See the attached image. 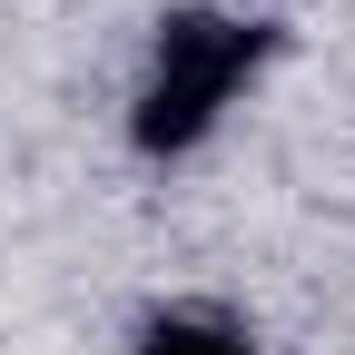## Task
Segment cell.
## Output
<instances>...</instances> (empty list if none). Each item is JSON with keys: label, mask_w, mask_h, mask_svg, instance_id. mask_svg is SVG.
I'll return each instance as SVG.
<instances>
[{"label": "cell", "mask_w": 355, "mask_h": 355, "mask_svg": "<svg viewBox=\"0 0 355 355\" xmlns=\"http://www.w3.org/2000/svg\"><path fill=\"white\" fill-rule=\"evenodd\" d=\"M266 69V30L237 10H168L148 40L139 99H128V139L148 158H188L217 119L237 109V89Z\"/></svg>", "instance_id": "obj_1"}, {"label": "cell", "mask_w": 355, "mask_h": 355, "mask_svg": "<svg viewBox=\"0 0 355 355\" xmlns=\"http://www.w3.org/2000/svg\"><path fill=\"white\" fill-rule=\"evenodd\" d=\"M128 355H266V345L237 336V326H217V316H148Z\"/></svg>", "instance_id": "obj_2"}]
</instances>
